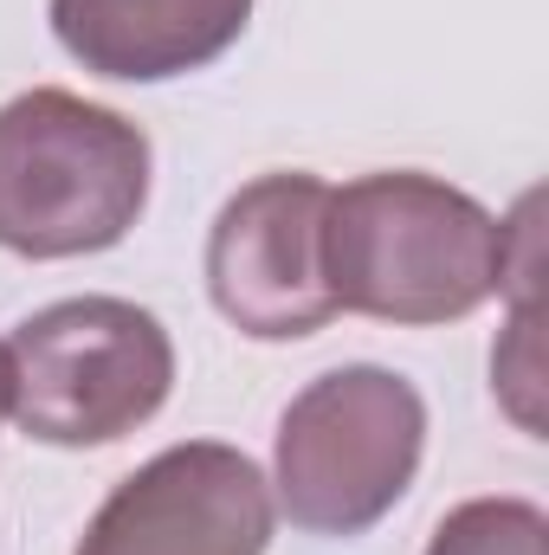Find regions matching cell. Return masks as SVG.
I'll return each instance as SVG.
<instances>
[{
    "instance_id": "obj_8",
    "label": "cell",
    "mask_w": 549,
    "mask_h": 555,
    "mask_svg": "<svg viewBox=\"0 0 549 555\" xmlns=\"http://www.w3.org/2000/svg\"><path fill=\"white\" fill-rule=\"evenodd\" d=\"M426 555H549V517L531 498H472L439 517Z\"/></svg>"
},
{
    "instance_id": "obj_4",
    "label": "cell",
    "mask_w": 549,
    "mask_h": 555,
    "mask_svg": "<svg viewBox=\"0 0 549 555\" xmlns=\"http://www.w3.org/2000/svg\"><path fill=\"white\" fill-rule=\"evenodd\" d=\"M13 420L39 446H117L162 414L175 388V343L130 297H65L7 336Z\"/></svg>"
},
{
    "instance_id": "obj_9",
    "label": "cell",
    "mask_w": 549,
    "mask_h": 555,
    "mask_svg": "<svg viewBox=\"0 0 549 555\" xmlns=\"http://www.w3.org/2000/svg\"><path fill=\"white\" fill-rule=\"evenodd\" d=\"M13 414V375H7V343H0V420Z\"/></svg>"
},
{
    "instance_id": "obj_7",
    "label": "cell",
    "mask_w": 549,
    "mask_h": 555,
    "mask_svg": "<svg viewBox=\"0 0 549 555\" xmlns=\"http://www.w3.org/2000/svg\"><path fill=\"white\" fill-rule=\"evenodd\" d=\"M253 0H52V39L98 78L162 85L240 46Z\"/></svg>"
},
{
    "instance_id": "obj_6",
    "label": "cell",
    "mask_w": 549,
    "mask_h": 555,
    "mask_svg": "<svg viewBox=\"0 0 549 555\" xmlns=\"http://www.w3.org/2000/svg\"><path fill=\"white\" fill-rule=\"evenodd\" d=\"M272 524V485L240 446L181 439L98 504L78 555H266Z\"/></svg>"
},
{
    "instance_id": "obj_2",
    "label": "cell",
    "mask_w": 549,
    "mask_h": 555,
    "mask_svg": "<svg viewBox=\"0 0 549 555\" xmlns=\"http://www.w3.org/2000/svg\"><path fill=\"white\" fill-rule=\"evenodd\" d=\"M155 149L111 104L33 85L0 104V246L20 259H85L130 240L149 207Z\"/></svg>"
},
{
    "instance_id": "obj_5",
    "label": "cell",
    "mask_w": 549,
    "mask_h": 555,
    "mask_svg": "<svg viewBox=\"0 0 549 555\" xmlns=\"http://www.w3.org/2000/svg\"><path fill=\"white\" fill-rule=\"evenodd\" d=\"M330 188L304 168L246 181L207 233V297L253 343H297L336 317L323 266Z\"/></svg>"
},
{
    "instance_id": "obj_1",
    "label": "cell",
    "mask_w": 549,
    "mask_h": 555,
    "mask_svg": "<svg viewBox=\"0 0 549 555\" xmlns=\"http://www.w3.org/2000/svg\"><path fill=\"white\" fill-rule=\"evenodd\" d=\"M511 240L518 227H505L465 188L420 168H382L330 188L323 266L336 310L433 330L472 317L518 278Z\"/></svg>"
},
{
    "instance_id": "obj_3",
    "label": "cell",
    "mask_w": 549,
    "mask_h": 555,
    "mask_svg": "<svg viewBox=\"0 0 549 555\" xmlns=\"http://www.w3.org/2000/svg\"><path fill=\"white\" fill-rule=\"evenodd\" d=\"M426 401L408 375L349 362L317 375L278 420V504L310 537H362L413 491Z\"/></svg>"
}]
</instances>
